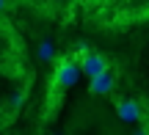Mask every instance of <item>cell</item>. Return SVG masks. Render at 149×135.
I'll return each instance as SVG.
<instances>
[{
    "label": "cell",
    "mask_w": 149,
    "mask_h": 135,
    "mask_svg": "<svg viewBox=\"0 0 149 135\" xmlns=\"http://www.w3.org/2000/svg\"><path fill=\"white\" fill-rule=\"evenodd\" d=\"M22 102H25V94H14L11 97V108H22Z\"/></svg>",
    "instance_id": "6"
},
{
    "label": "cell",
    "mask_w": 149,
    "mask_h": 135,
    "mask_svg": "<svg viewBox=\"0 0 149 135\" xmlns=\"http://www.w3.org/2000/svg\"><path fill=\"white\" fill-rule=\"evenodd\" d=\"M55 135H61V132H55Z\"/></svg>",
    "instance_id": "11"
},
{
    "label": "cell",
    "mask_w": 149,
    "mask_h": 135,
    "mask_svg": "<svg viewBox=\"0 0 149 135\" xmlns=\"http://www.w3.org/2000/svg\"><path fill=\"white\" fill-rule=\"evenodd\" d=\"M116 113L122 121H141L144 119V108L138 99H119L116 102Z\"/></svg>",
    "instance_id": "3"
},
{
    "label": "cell",
    "mask_w": 149,
    "mask_h": 135,
    "mask_svg": "<svg viewBox=\"0 0 149 135\" xmlns=\"http://www.w3.org/2000/svg\"><path fill=\"white\" fill-rule=\"evenodd\" d=\"M88 3H94V0H88Z\"/></svg>",
    "instance_id": "10"
},
{
    "label": "cell",
    "mask_w": 149,
    "mask_h": 135,
    "mask_svg": "<svg viewBox=\"0 0 149 135\" xmlns=\"http://www.w3.org/2000/svg\"><path fill=\"white\" fill-rule=\"evenodd\" d=\"M133 135H149V127H138V130H135Z\"/></svg>",
    "instance_id": "7"
},
{
    "label": "cell",
    "mask_w": 149,
    "mask_h": 135,
    "mask_svg": "<svg viewBox=\"0 0 149 135\" xmlns=\"http://www.w3.org/2000/svg\"><path fill=\"white\" fill-rule=\"evenodd\" d=\"M146 14H149V3H146Z\"/></svg>",
    "instance_id": "9"
},
{
    "label": "cell",
    "mask_w": 149,
    "mask_h": 135,
    "mask_svg": "<svg viewBox=\"0 0 149 135\" xmlns=\"http://www.w3.org/2000/svg\"><path fill=\"white\" fill-rule=\"evenodd\" d=\"M80 72H83L86 77H97V75H102V72H108V58L105 55H100V53H91V50H86V47H80Z\"/></svg>",
    "instance_id": "2"
},
{
    "label": "cell",
    "mask_w": 149,
    "mask_h": 135,
    "mask_svg": "<svg viewBox=\"0 0 149 135\" xmlns=\"http://www.w3.org/2000/svg\"><path fill=\"white\" fill-rule=\"evenodd\" d=\"M113 88H116V75H113V72L108 69V72H102V75L91 77V86H88V91L94 94V97H105V94H111Z\"/></svg>",
    "instance_id": "4"
},
{
    "label": "cell",
    "mask_w": 149,
    "mask_h": 135,
    "mask_svg": "<svg viewBox=\"0 0 149 135\" xmlns=\"http://www.w3.org/2000/svg\"><path fill=\"white\" fill-rule=\"evenodd\" d=\"M36 53H39V58H42V61H58V55H55V44H53V42H42Z\"/></svg>",
    "instance_id": "5"
},
{
    "label": "cell",
    "mask_w": 149,
    "mask_h": 135,
    "mask_svg": "<svg viewBox=\"0 0 149 135\" xmlns=\"http://www.w3.org/2000/svg\"><path fill=\"white\" fill-rule=\"evenodd\" d=\"M80 66H77V61L74 58H58L55 61V72H53V86L55 88H72L74 83L80 80Z\"/></svg>",
    "instance_id": "1"
},
{
    "label": "cell",
    "mask_w": 149,
    "mask_h": 135,
    "mask_svg": "<svg viewBox=\"0 0 149 135\" xmlns=\"http://www.w3.org/2000/svg\"><path fill=\"white\" fill-rule=\"evenodd\" d=\"M6 6H8V0H0V14L6 11Z\"/></svg>",
    "instance_id": "8"
}]
</instances>
